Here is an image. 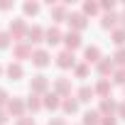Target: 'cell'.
<instances>
[{"mask_svg":"<svg viewBox=\"0 0 125 125\" xmlns=\"http://www.w3.org/2000/svg\"><path fill=\"white\" fill-rule=\"evenodd\" d=\"M22 34H27V25H25V20H22V17H17V20H12V22H10V37H12V39H17V42H25V39H22Z\"/></svg>","mask_w":125,"mask_h":125,"instance_id":"cell-1","label":"cell"},{"mask_svg":"<svg viewBox=\"0 0 125 125\" xmlns=\"http://www.w3.org/2000/svg\"><path fill=\"white\" fill-rule=\"evenodd\" d=\"M32 52H34V49H32L27 42H17V44H15V49H12V56L22 61V59H32Z\"/></svg>","mask_w":125,"mask_h":125,"instance_id":"cell-2","label":"cell"},{"mask_svg":"<svg viewBox=\"0 0 125 125\" xmlns=\"http://www.w3.org/2000/svg\"><path fill=\"white\" fill-rule=\"evenodd\" d=\"M49 52L47 49H34L32 52V64L34 66H39V69H44V66H49Z\"/></svg>","mask_w":125,"mask_h":125,"instance_id":"cell-3","label":"cell"},{"mask_svg":"<svg viewBox=\"0 0 125 125\" xmlns=\"http://www.w3.org/2000/svg\"><path fill=\"white\" fill-rule=\"evenodd\" d=\"M56 66H59V69H71V66H74V52H69V49L59 52V54H56Z\"/></svg>","mask_w":125,"mask_h":125,"instance_id":"cell-4","label":"cell"},{"mask_svg":"<svg viewBox=\"0 0 125 125\" xmlns=\"http://www.w3.org/2000/svg\"><path fill=\"white\" fill-rule=\"evenodd\" d=\"M66 22L71 25V32H79V30L86 27V15H83V12H71V15L66 17Z\"/></svg>","mask_w":125,"mask_h":125,"instance_id":"cell-5","label":"cell"},{"mask_svg":"<svg viewBox=\"0 0 125 125\" xmlns=\"http://www.w3.org/2000/svg\"><path fill=\"white\" fill-rule=\"evenodd\" d=\"M25 105H27V103H25L22 98H12V101L5 105V108H8V113H10V115H15V118H22V115H25Z\"/></svg>","mask_w":125,"mask_h":125,"instance_id":"cell-6","label":"cell"},{"mask_svg":"<svg viewBox=\"0 0 125 125\" xmlns=\"http://www.w3.org/2000/svg\"><path fill=\"white\" fill-rule=\"evenodd\" d=\"M47 88H49V81H47V76H34L32 79V83H30V91L32 93H47Z\"/></svg>","mask_w":125,"mask_h":125,"instance_id":"cell-7","label":"cell"},{"mask_svg":"<svg viewBox=\"0 0 125 125\" xmlns=\"http://www.w3.org/2000/svg\"><path fill=\"white\" fill-rule=\"evenodd\" d=\"M83 56H86V64H98V61L103 59V56H101V49H98L96 44L86 47V49H83Z\"/></svg>","mask_w":125,"mask_h":125,"instance_id":"cell-8","label":"cell"},{"mask_svg":"<svg viewBox=\"0 0 125 125\" xmlns=\"http://www.w3.org/2000/svg\"><path fill=\"white\" fill-rule=\"evenodd\" d=\"M64 44H66L69 52L79 49V47H81V34H79V32H66V34H64Z\"/></svg>","mask_w":125,"mask_h":125,"instance_id":"cell-9","label":"cell"},{"mask_svg":"<svg viewBox=\"0 0 125 125\" xmlns=\"http://www.w3.org/2000/svg\"><path fill=\"white\" fill-rule=\"evenodd\" d=\"M54 88H56V93L59 96H71V83H69V79H64V76H59L56 81H54Z\"/></svg>","mask_w":125,"mask_h":125,"instance_id":"cell-10","label":"cell"},{"mask_svg":"<svg viewBox=\"0 0 125 125\" xmlns=\"http://www.w3.org/2000/svg\"><path fill=\"white\" fill-rule=\"evenodd\" d=\"M61 39H64V34H61L59 27H49V30L44 32V42H47V44H59Z\"/></svg>","mask_w":125,"mask_h":125,"instance_id":"cell-11","label":"cell"},{"mask_svg":"<svg viewBox=\"0 0 125 125\" xmlns=\"http://www.w3.org/2000/svg\"><path fill=\"white\" fill-rule=\"evenodd\" d=\"M42 39H44V30H42V27L34 25V27L27 30V39H25L27 44H37V42H42Z\"/></svg>","mask_w":125,"mask_h":125,"instance_id":"cell-12","label":"cell"},{"mask_svg":"<svg viewBox=\"0 0 125 125\" xmlns=\"http://www.w3.org/2000/svg\"><path fill=\"white\" fill-rule=\"evenodd\" d=\"M5 71H8V76H10L12 81H17V79H22V76H25V71H22V64H20V61H10Z\"/></svg>","mask_w":125,"mask_h":125,"instance_id":"cell-13","label":"cell"},{"mask_svg":"<svg viewBox=\"0 0 125 125\" xmlns=\"http://www.w3.org/2000/svg\"><path fill=\"white\" fill-rule=\"evenodd\" d=\"M42 103H44V108H49V110H56V108L61 105V101H59V93H56V91H54V93H49V91H47Z\"/></svg>","mask_w":125,"mask_h":125,"instance_id":"cell-14","label":"cell"},{"mask_svg":"<svg viewBox=\"0 0 125 125\" xmlns=\"http://www.w3.org/2000/svg\"><path fill=\"white\" fill-rule=\"evenodd\" d=\"M115 110H118V103H115L113 98H103V101H101V108H98L101 115H113Z\"/></svg>","mask_w":125,"mask_h":125,"instance_id":"cell-15","label":"cell"},{"mask_svg":"<svg viewBox=\"0 0 125 125\" xmlns=\"http://www.w3.org/2000/svg\"><path fill=\"white\" fill-rule=\"evenodd\" d=\"M96 69H98L101 76H108V74L115 71V61H110V59H101L98 64H96Z\"/></svg>","mask_w":125,"mask_h":125,"instance_id":"cell-16","label":"cell"},{"mask_svg":"<svg viewBox=\"0 0 125 125\" xmlns=\"http://www.w3.org/2000/svg\"><path fill=\"white\" fill-rule=\"evenodd\" d=\"M101 98H110V81L108 79H101L98 83H96V88H93Z\"/></svg>","mask_w":125,"mask_h":125,"instance_id":"cell-17","label":"cell"},{"mask_svg":"<svg viewBox=\"0 0 125 125\" xmlns=\"http://www.w3.org/2000/svg\"><path fill=\"white\" fill-rule=\"evenodd\" d=\"M93 96H96V91H93L91 86H81L79 93H76V101H79V103H88Z\"/></svg>","mask_w":125,"mask_h":125,"instance_id":"cell-18","label":"cell"},{"mask_svg":"<svg viewBox=\"0 0 125 125\" xmlns=\"http://www.w3.org/2000/svg\"><path fill=\"white\" fill-rule=\"evenodd\" d=\"M103 118H101V113L98 110H86L83 113V125H98Z\"/></svg>","mask_w":125,"mask_h":125,"instance_id":"cell-19","label":"cell"},{"mask_svg":"<svg viewBox=\"0 0 125 125\" xmlns=\"http://www.w3.org/2000/svg\"><path fill=\"white\" fill-rule=\"evenodd\" d=\"M61 108H64V113H69V115H71V113H76V110H79V101L69 96V98L61 101Z\"/></svg>","mask_w":125,"mask_h":125,"instance_id":"cell-20","label":"cell"},{"mask_svg":"<svg viewBox=\"0 0 125 125\" xmlns=\"http://www.w3.org/2000/svg\"><path fill=\"white\" fill-rule=\"evenodd\" d=\"M118 20H120V17H118L115 12H105V15H103V22H101V25H103L105 30H113V25H115Z\"/></svg>","mask_w":125,"mask_h":125,"instance_id":"cell-21","label":"cell"},{"mask_svg":"<svg viewBox=\"0 0 125 125\" xmlns=\"http://www.w3.org/2000/svg\"><path fill=\"white\" fill-rule=\"evenodd\" d=\"M52 17H54L56 22H61V20L66 17V8H64V5H52Z\"/></svg>","mask_w":125,"mask_h":125,"instance_id":"cell-22","label":"cell"},{"mask_svg":"<svg viewBox=\"0 0 125 125\" xmlns=\"http://www.w3.org/2000/svg\"><path fill=\"white\" fill-rule=\"evenodd\" d=\"M42 105H44V103L39 101V96H37V93H32V96H30V101H27V108H30V110L34 113V110H39Z\"/></svg>","mask_w":125,"mask_h":125,"instance_id":"cell-23","label":"cell"},{"mask_svg":"<svg viewBox=\"0 0 125 125\" xmlns=\"http://www.w3.org/2000/svg\"><path fill=\"white\" fill-rule=\"evenodd\" d=\"M110 37H113V42H115V44H120V47L125 44V30H123V27L113 30V32H110Z\"/></svg>","mask_w":125,"mask_h":125,"instance_id":"cell-24","label":"cell"},{"mask_svg":"<svg viewBox=\"0 0 125 125\" xmlns=\"http://www.w3.org/2000/svg\"><path fill=\"white\" fill-rule=\"evenodd\" d=\"M113 59H115V64H120V66L125 69V47H120V49L115 52V56H113Z\"/></svg>","mask_w":125,"mask_h":125,"instance_id":"cell-25","label":"cell"},{"mask_svg":"<svg viewBox=\"0 0 125 125\" xmlns=\"http://www.w3.org/2000/svg\"><path fill=\"white\" fill-rule=\"evenodd\" d=\"M74 71H76L79 79H86L88 76V64H79V66H74Z\"/></svg>","mask_w":125,"mask_h":125,"instance_id":"cell-26","label":"cell"},{"mask_svg":"<svg viewBox=\"0 0 125 125\" xmlns=\"http://www.w3.org/2000/svg\"><path fill=\"white\" fill-rule=\"evenodd\" d=\"M37 12H39L37 3H25V15H37Z\"/></svg>","mask_w":125,"mask_h":125,"instance_id":"cell-27","label":"cell"},{"mask_svg":"<svg viewBox=\"0 0 125 125\" xmlns=\"http://www.w3.org/2000/svg\"><path fill=\"white\" fill-rule=\"evenodd\" d=\"M96 12H98L96 3H83V15H96Z\"/></svg>","mask_w":125,"mask_h":125,"instance_id":"cell-28","label":"cell"},{"mask_svg":"<svg viewBox=\"0 0 125 125\" xmlns=\"http://www.w3.org/2000/svg\"><path fill=\"white\" fill-rule=\"evenodd\" d=\"M113 81H115V83H125V69H118V71L113 74Z\"/></svg>","mask_w":125,"mask_h":125,"instance_id":"cell-29","label":"cell"},{"mask_svg":"<svg viewBox=\"0 0 125 125\" xmlns=\"http://www.w3.org/2000/svg\"><path fill=\"white\" fill-rule=\"evenodd\" d=\"M10 44V32H0V49H5Z\"/></svg>","mask_w":125,"mask_h":125,"instance_id":"cell-30","label":"cell"},{"mask_svg":"<svg viewBox=\"0 0 125 125\" xmlns=\"http://www.w3.org/2000/svg\"><path fill=\"white\" fill-rule=\"evenodd\" d=\"M10 103V96H8V91L5 88H0V108H3V105H8Z\"/></svg>","mask_w":125,"mask_h":125,"instance_id":"cell-31","label":"cell"},{"mask_svg":"<svg viewBox=\"0 0 125 125\" xmlns=\"http://www.w3.org/2000/svg\"><path fill=\"white\" fill-rule=\"evenodd\" d=\"M101 125H118V120H115L113 115H103V120H101Z\"/></svg>","mask_w":125,"mask_h":125,"instance_id":"cell-32","label":"cell"},{"mask_svg":"<svg viewBox=\"0 0 125 125\" xmlns=\"http://www.w3.org/2000/svg\"><path fill=\"white\" fill-rule=\"evenodd\" d=\"M101 8H103L105 12H113V10H115V3H113V0H105V3H103Z\"/></svg>","mask_w":125,"mask_h":125,"instance_id":"cell-33","label":"cell"},{"mask_svg":"<svg viewBox=\"0 0 125 125\" xmlns=\"http://www.w3.org/2000/svg\"><path fill=\"white\" fill-rule=\"evenodd\" d=\"M17 125H34V120H32V118H25V115H22V118H17Z\"/></svg>","mask_w":125,"mask_h":125,"instance_id":"cell-34","label":"cell"},{"mask_svg":"<svg viewBox=\"0 0 125 125\" xmlns=\"http://www.w3.org/2000/svg\"><path fill=\"white\" fill-rule=\"evenodd\" d=\"M8 115H10L8 110H3V108H0V125H5V123H8Z\"/></svg>","mask_w":125,"mask_h":125,"instance_id":"cell-35","label":"cell"},{"mask_svg":"<svg viewBox=\"0 0 125 125\" xmlns=\"http://www.w3.org/2000/svg\"><path fill=\"white\" fill-rule=\"evenodd\" d=\"M49 125H66V123H64V118H52Z\"/></svg>","mask_w":125,"mask_h":125,"instance_id":"cell-36","label":"cell"},{"mask_svg":"<svg viewBox=\"0 0 125 125\" xmlns=\"http://www.w3.org/2000/svg\"><path fill=\"white\" fill-rule=\"evenodd\" d=\"M118 115H120V118H125V103H120V105H118Z\"/></svg>","mask_w":125,"mask_h":125,"instance_id":"cell-37","label":"cell"},{"mask_svg":"<svg viewBox=\"0 0 125 125\" xmlns=\"http://www.w3.org/2000/svg\"><path fill=\"white\" fill-rule=\"evenodd\" d=\"M10 8V3H8V0H0V10H8Z\"/></svg>","mask_w":125,"mask_h":125,"instance_id":"cell-38","label":"cell"},{"mask_svg":"<svg viewBox=\"0 0 125 125\" xmlns=\"http://www.w3.org/2000/svg\"><path fill=\"white\" fill-rule=\"evenodd\" d=\"M120 22H123V30H125V12L120 15Z\"/></svg>","mask_w":125,"mask_h":125,"instance_id":"cell-39","label":"cell"},{"mask_svg":"<svg viewBox=\"0 0 125 125\" xmlns=\"http://www.w3.org/2000/svg\"><path fill=\"white\" fill-rule=\"evenodd\" d=\"M0 74H3V66H0Z\"/></svg>","mask_w":125,"mask_h":125,"instance_id":"cell-40","label":"cell"}]
</instances>
